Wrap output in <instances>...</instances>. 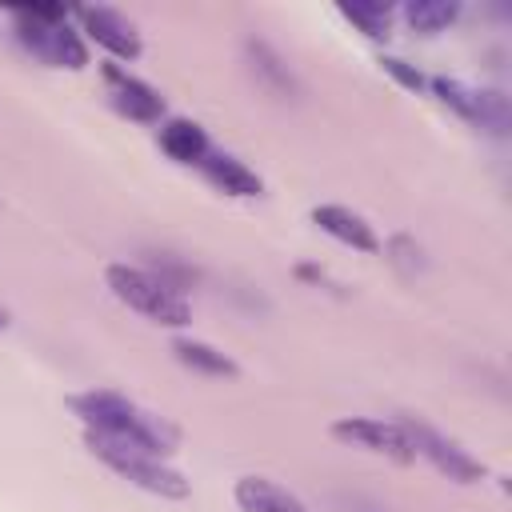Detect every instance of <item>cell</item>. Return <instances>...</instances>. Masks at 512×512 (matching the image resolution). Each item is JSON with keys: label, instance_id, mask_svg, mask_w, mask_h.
<instances>
[{"label": "cell", "instance_id": "2e32d148", "mask_svg": "<svg viewBox=\"0 0 512 512\" xmlns=\"http://www.w3.org/2000/svg\"><path fill=\"white\" fill-rule=\"evenodd\" d=\"M400 16L408 20L412 32L436 36V32H444V28L460 16V4H452V0H412V4L400 8Z\"/></svg>", "mask_w": 512, "mask_h": 512}, {"label": "cell", "instance_id": "5bb4252c", "mask_svg": "<svg viewBox=\"0 0 512 512\" xmlns=\"http://www.w3.org/2000/svg\"><path fill=\"white\" fill-rule=\"evenodd\" d=\"M160 148H164L176 164H200V160L212 152L208 132H204L196 120H188V116H172V120L160 124Z\"/></svg>", "mask_w": 512, "mask_h": 512}, {"label": "cell", "instance_id": "3957f363", "mask_svg": "<svg viewBox=\"0 0 512 512\" xmlns=\"http://www.w3.org/2000/svg\"><path fill=\"white\" fill-rule=\"evenodd\" d=\"M104 280L112 288V296L120 304H128L132 312L148 316L152 324H164V328H184L192 320V308L184 300V292L168 288L160 276H152L148 268H136V264H108L104 268Z\"/></svg>", "mask_w": 512, "mask_h": 512}, {"label": "cell", "instance_id": "8fae6325", "mask_svg": "<svg viewBox=\"0 0 512 512\" xmlns=\"http://www.w3.org/2000/svg\"><path fill=\"white\" fill-rule=\"evenodd\" d=\"M244 56H248V68H252V76H256L260 88H268V92L280 96V100H292V96H296V80H292L288 64L280 60V52H276L268 40L248 36V40H244Z\"/></svg>", "mask_w": 512, "mask_h": 512}, {"label": "cell", "instance_id": "4fadbf2b", "mask_svg": "<svg viewBox=\"0 0 512 512\" xmlns=\"http://www.w3.org/2000/svg\"><path fill=\"white\" fill-rule=\"evenodd\" d=\"M236 504H240V512H308L300 496H292L288 488H280L264 476H240Z\"/></svg>", "mask_w": 512, "mask_h": 512}, {"label": "cell", "instance_id": "8992f818", "mask_svg": "<svg viewBox=\"0 0 512 512\" xmlns=\"http://www.w3.org/2000/svg\"><path fill=\"white\" fill-rule=\"evenodd\" d=\"M400 428H404L412 452L424 456L440 476H448V480H456V484H472V480L484 476V464H480L476 456H468L456 440H448L444 432H436L432 424H424V420H416V416H404Z\"/></svg>", "mask_w": 512, "mask_h": 512}, {"label": "cell", "instance_id": "7c38bea8", "mask_svg": "<svg viewBox=\"0 0 512 512\" xmlns=\"http://www.w3.org/2000/svg\"><path fill=\"white\" fill-rule=\"evenodd\" d=\"M200 172H204L220 192H228V196H260V192H264V180H260L244 160H236V156H228V152H216V148L200 160Z\"/></svg>", "mask_w": 512, "mask_h": 512}, {"label": "cell", "instance_id": "9c48e42d", "mask_svg": "<svg viewBox=\"0 0 512 512\" xmlns=\"http://www.w3.org/2000/svg\"><path fill=\"white\" fill-rule=\"evenodd\" d=\"M104 80H108V88H112V104H116L128 120L156 124V120L164 116V96H160L152 84H144L140 76H132V72L108 64V68H104Z\"/></svg>", "mask_w": 512, "mask_h": 512}, {"label": "cell", "instance_id": "e0dca14e", "mask_svg": "<svg viewBox=\"0 0 512 512\" xmlns=\"http://www.w3.org/2000/svg\"><path fill=\"white\" fill-rule=\"evenodd\" d=\"M340 16L348 24H356L368 40H384L392 28V8H384V4H340Z\"/></svg>", "mask_w": 512, "mask_h": 512}, {"label": "cell", "instance_id": "d6986e66", "mask_svg": "<svg viewBox=\"0 0 512 512\" xmlns=\"http://www.w3.org/2000/svg\"><path fill=\"white\" fill-rule=\"evenodd\" d=\"M380 68H384L392 80H400L408 92H420V88H424V76H420L412 64H404L400 56H380Z\"/></svg>", "mask_w": 512, "mask_h": 512}, {"label": "cell", "instance_id": "ffe728a7", "mask_svg": "<svg viewBox=\"0 0 512 512\" xmlns=\"http://www.w3.org/2000/svg\"><path fill=\"white\" fill-rule=\"evenodd\" d=\"M0 324H4V320H0Z\"/></svg>", "mask_w": 512, "mask_h": 512}, {"label": "cell", "instance_id": "ba28073f", "mask_svg": "<svg viewBox=\"0 0 512 512\" xmlns=\"http://www.w3.org/2000/svg\"><path fill=\"white\" fill-rule=\"evenodd\" d=\"M76 20L80 28L88 32V40H96L104 52H112L116 60H136L140 56V36L132 28L128 16H120L116 8H104V4H84L76 8Z\"/></svg>", "mask_w": 512, "mask_h": 512}, {"label": "cell", "instance_id": "9a60e30c", "mask_svg": "<svg viewBox=\"0 0 512 512\" xmlns=\"http://www.w3.org/2000/svg\"><path fill=\"white\" fill-rule=\"evenodd\" d=\"M172 356H176L184 368L200 372V376H220V380L240 376L236 360H232V356H224L220 348L204 344V340H188V336H180V340H172Z\"/></svg>", "mask_w": 512, "mask_h": 512}, {"label": "cell", "instance_id": "5b68a950", "mask_svg": "<svg viewBox=\"0 0 512 512\" xmlns=\"http://www.w3.org/2000/svg\"><path fill=\"white\" fill-rule=\"evenodd\" d=\"M432 92L440 96V104H448L460 120L492 132V136H504L508 124H512V112H508V100L504 92L496 88H472L464 80H452V76H436L432 80Z\"/></svg>", "mask_w": 512, "mask_h": 512}, {"label": "cell", "instance_id": "277c9868", "mask_svg": "<svg viewBox=\"0 0 512 512\" xmlns=\"http://www.w3.org/2000/svg\"><path fill=\"white\" fill-rule=\"evenodd\" d=\"M12 24H16V40L44 64H56V68H84L88 64V48L80 40V32L64 20V24H44L36 16H28L24 8L12 12Z\"/></svg>", "mask_w": 512, "mask_h": 512}, {"label": "cell", "instance_id": "30bf717a", "mask_svg": "<svg viewBox=\"0 0 512 512\" xmlns=\"http://www.w3.org/2000/svg\"><path fill=\"white\" fill-rule=\"evenodd\" d=\"M312 224H316L320 232H328L332 240L356 248V252H376V248H380L372 224H368L360 212L344 208V204H316V208H312Z\"/></svg>", "mask_w": 512, "mask_h": 512}, {"label": "cell", "instance_id": "52a82bcc", "mask_svg": "<svg viewBox=\"0 0 512 512\" xmlns=\"http://www.w3.org/2000/svg\"><path fill=\"white\" fill-rule=\"evenodd\" d=\"M332 436L344 440V444H356V448H368V452H380L396 464H408L416 460L408 436L400 424H388V420H376V416H344L332 424Z\"/></svg>", "mask_w": 512, "mask_h": 512}, {"label": "cell", "instance_id": "6da1fadb", "mask_svg": "<svg viewBox=\"0 0 512 512\" xmlns=\"http://www.w3.org/2000/svg\"><path fill=\"white\" fill-rule=\"evenodd\" d=\"M72 412L84 420L88 432H104L116 440H128L152 456H172L176 452V428H168L160 416L144 412L120 392H76L68 396Z\"/></svg>", "mask_w": 512, "mask_h": 512}, {"label": "cell", "instance_id": "ac0fdd59", "mask_svg": "<svg viewBox=\"0 0 512 512\" xmlns=\"http://www.w3.org/2000/svg\"><path fill=\"white\" fill-rule=\"evenodd\" d=\"M392 252H400V256H392V264H396L404 276L424 272V252H420V244H416L412 236H396V240H392Z\"/></svg>", "mask_w": 512, "mask_h": 512}, {"label": "cell", "instance_id": "7a4b0ae2", "mask_svg": "<svg viewBox=\"0 0 512 512\" xmlns=\"http://www.w3.org/2000/svg\"><path fill=\"white\" fill-rule=\"evenodd\" d=\"M84 444L100 464H108L128 484H136L144 492H156L164 500H184L188 496V480L176 468H168L164 456H152V452H144V448H136L128 440H116V436H104V432H88V428H84Z\"/></svg>", "mask_w": 512, "mask_h": 512}]
</instances>
